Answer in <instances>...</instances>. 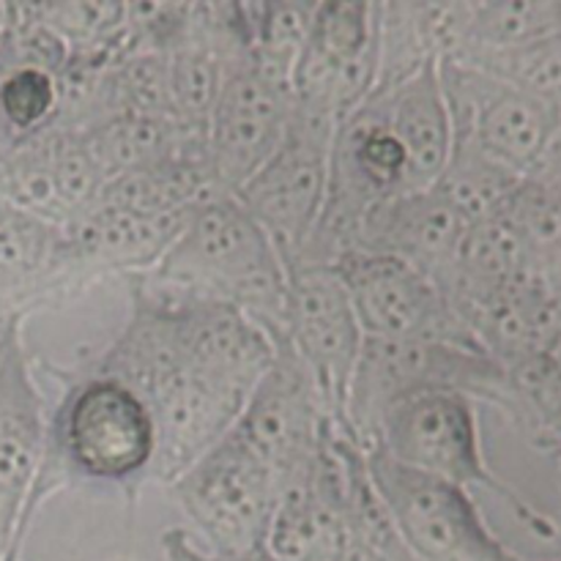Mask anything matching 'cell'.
I'll return each instance as SVG.
<instances>
[{
	"instance_id": "obj_1",
	"label": "cell",
	"mask_w": 561,
	"mask_h": 561,
	"mask_svg": "<svg viewBox=\"0 0 561 561\" xmlns=\"http://www.w3.org/2000/svg\"><path fill=\"white\" fill-rule=\"evenodd\" d=\"M146 277L175 294L236 307L268 334L283 329L285 263L236 197L203 203Z\"/></svg>"
},
{
	"instance_id": "obj_2",
	"label": "cell",
	"mask_w": 561,
	"mask_h": 561,
	"mask_svg": "<svg viewBox=\"0 0 561 561\" xmlns=\"http://www.w3.org/2000/svg\"><path fill=\"white\" fill-rule=\"evenodd\" d=\"M414 392H455L515 411L510 373L480 348L458 343L365 337L345 400L343 427L362 449L376 442L378 422L394 400Z\"/></svg>"
},
{
	"instance_id": "obj_3",
	"label": "cell",
	"mask_w": 561,
	"mask_h": 561,
	"mask_svg": "<svg viewBox=\"0 0 561 561\" xmlns=\"http://www.w3.org/2000/svg\"><path fill=\"white\" fill-rule=\"evenodd\" d=\"M334 129L337 118L332 113L294 96L279 148L233 195L272 239L285 266L299 255L321 217Z\"/></svg>"
},
{
	"instance_id": "obj_4",
	"label": "cell",
	"mask_w": 561,
	"mask_h": 561,
	"mask_svg": "<svg viewBox=\"0 0 561 561\" xmlns=\"http://www.w3.org/2000/svg\"><path fill=\"white\" fill-rule=\"evenodd\" d=\"M373 447L383 449L394 463L433 477L447 485L488 488L515 513L540 529V518L488 471L480 447L474 403L455 392H414L394 400L378 422Z\"/></svg>"
},
{
	"instance_id": "obj_5",
	"label": "cell",
	"mask_w": 561,
	"mask_h": 561,
	"mask_svg": "<svg viewBox=\"0 0 561 561\" xmlns=\"http://www.w3.org/2000/svg\"><path fill=\"white\" fill-rule=\"evenodd\" d=\"M168 491L214 548V557H244L266 548L279 485L233 433L203 455Z\"/></svg>"
},
{
	"instance_id": "obj_6",
	"label": "cell",
	"mask_w": 561,
	"mask_h": 561,
	"mask_svg": "<svg viewBox=\"0 0 561 561\" xmlns=\"http://www.w3.org/2000/svg\"><path fill=\"white\" fill-rule=\"evenodd\" d=\"M373 488L416 561H510L482 524L469 491L416 474L383 449H365Z\"/></svg>"
},
{
	"instance_id": "obj_7",
	"label": "cell",
	"mask_w": 561,
	"mask_h": 561,
	"mask_svg": "<svg viewBox=\"0 0 561 561\" xmlns=\"http://www.w3.org/2000/svg\"><path fill=\"white\" fill-rule=\"evenodd\" d=\"M453 137H469L493 162L524 179L561 131V104L510 88L458 60H442Z\"/></svg>"
},
{
	"instance_id": "obj_8",
	"label": "cell",
	"mask_w": 561,
	"mask_h": 561,
	"mask_svg": "<svg viewBox=\"0 0 561 561\" xmlns=\"http://www.w3.org/2000/svg\"><path fill=\"white\" fill-rule=\"evenodd\" d=\"M272 340V367L252 389L230 433L272 471L283 491L318 463L332 420L283 334L274 332Z\"/></svg>"
},
{
	"instance_id": "obj_9",
	"label": "cell",
	"mask_w": 561,
	"mask_h": 561,
	"mask_svg": "<svg viewBox=\"0 0 561 561\" xmlns=\"http://www.w3.org/2000/svg\"><path fill=\"white\" fill-rule=\"evenodd\" d=\"M285 274L288 285L279 334L299 356L329 420L343 425L365 334L334 266L301 263L285 268Z\"/></svg>"
},
{
	"instance_id": "obj_10",
	"label": "cell",
	"mask_w": 561,
	"mask_h": 561,
	"mask_svg": "<svg viewBox=\"0 0 561 561\" xmlns=\"http://www.w3.org/2000/svg\"><path fill=\"white\" fill-rule=\"evenodd\" d=\"M332 266L345 285L365 337L458 343L477 348L447 296L420 268L373 252H345Z\"/></svg>"
},
{
	"instance_id": "obj_11",
	"label": "cell",
	"mask_w": 561,
	"mask_h": 561,
	"mask_svg": "<svg viewBox=\"0 0 561 561\" xmlns=\"http://www.w3.org/2000/svg\"><path fill=\"white\" fill-rule=\"evenodd\" d=\"M294 113V85L266 75L250 53L225 75L206 131V159L217 192L233 197L283 142Z\"/></svg>"
},
{
	"instance_id": "obj_12",
	"label": "cell",
	"mask_w": 561,
	"mask_h": 561,
	"mask_svg": "<svg viewBox=\"0 0 561 561\" xmlns=\"http://www.w3.org/2000/svg\"><path fill=\"white\" fill-rule=\"evenodd\" d=\"M378 75L376 3L323 0L294 75V96L340 121L370 99Z\"/></svg>"
},
{
	"instance_id": "obj_13",
	"label": "cell",
	"mask_w": 561,
	"mask_h": 561,
	"mask_svg": "<svg viewBox=\"0 0 561 561\" xmlns=\"http://www.w3.org/2000/svg\"><path fill=\"white\" fill-rule=\"evenodd\" d=\"M102 190V173L77 129L49 124L25 140L0 146V203L5 206L66 228L96 206Z\"/></svg>"
},
{
	"instance_id": "obj_14",
	"label": "cell",
	"mask_w": 561,
	"mask_h": 561,
	"mask_svg": "<svg viewBox=\"0 0 561 561\" xmlns=\"http://www.w3.org/2000/svg\"><path fill=\"white\" fill-rule=\"evenodd\" d=\"M47 403L22 323L0 337V561H11L16 526L47 447Z\"/></svg>"
},
{
	"instance_id": "obj_15",
	"label": "cell",
	"mask_w": 561,
	"mask_h": 561,
	"mask_svg": "<svg viewBox=\"0 0 561 561\" xmlns=\"http://www.w3.org/2000/svg\"><path fill=\"white\" fill-rule=\"evenodd\" d=\"M80 294L64 225L0 203V332Z\"/></svg>"
},
{
	"instance_id": "obj_16",
	"label": "cell",
	"mask_w": 561,
	"mask_h": 561,
	"mask_svg": "<svg viewBox=\"0 0 561 561\" xmlns=\"http://www.w3.org/2000/svg\"><path fill=\"white\" fill-rule=\"evenodd\" d=\"M190 217H140L96 203L85 217L66 225L71 268L80 294L110 277L153 272Z\"/></svg>"
},
{
	"instance_id": "obj_17",
	"label": "cell",
	"mask_w": 561,
	"mask_h": 561,
	"mask_svg": "<svg viewBox=\"0 0 561 561\" xmlns=\"http://www.w3.org/2000/svg\"><path fill=\"white\" fill-rule=\"evenodd\" d=\"M466 228L469 222L436 190L409 192L373 208L354 252L398 257L438 285L453 266Z\"/></svg>"
},
{
	"instance_id": "obj_18",
	"label": "cell",
	"mask_w": 561,
	"mask_h": 561,
	"mask_svg": "<svg viewBox=\"0 0 561 561\" xmlns=\"http://www.w3.org/2000/svg\"><path fill=\"white\" fill-rule=\"evenodd\" d=\"M225 197L208 170L206 146L181 148L159 162L107 181L99 203L140 217H192L203 203Z\"/></svg>"
},
{
	"instance_id": "obj_19",
	"label": "cell",
	"mask_w": 561,
	"mask_h": 561,
	"mask_svg": "<svg viewBox=\"0 0 561 561\" xmlns=\"http://www.w3.org/2000/svg\"><path fill=\"white\" fill-rule=\"evenodd\" d=\"M438 64L425 66L411 80L400 82L389 91L370 93L381 104L389 129L409 153L420 190H431L447 162L449 146H453V126H449Z\"/></svg>"
},
{
	"instance_id": "obj_20",
	"label": "cell",
	"mask_w": 561,
	"mask_h": 561,
	"mask_svg": "<svg viewBox=\"0 0 561 561\" xmlns=\"http://www.w3.org/2000/svg\"><path fill=\"white\" fill-rule=\"evenodd\" d=\"M88 157L102 173L104 184L137 168L159 162L181 148L206 146V137L186 131L173 118H151V115H115L99 124L80 129Z\"/></svg>"
},
{
	"instance_id": "obj_21",
	"label": "cell",
	"mask_w": 561,
	"mask_h": 561,
	"mask_svg": "<svg viewBox=\"0 0 561 561\" xmlns=\"http://www.w3.org/2000/svg\"><path fill=\"white\" fill-rule=\"evenodd\" d=\"M44 25L64 42L66 64L80 69H104L124 53L126 3L75 0L36 3Z\"/></svg>"
},
{
	"instance_id": "obj_22",
	"label": "cell",
	"mask_w": 561,
	"mask_h": 561,
	"mask_svg": "<svg viewBox=\"0 0 561 561\" xmlns=\"http://www.w3.org/2000/svg\"><path fill=\"white\" fill-rule=\"evenodd\" d=\"M518 184V175L493 162L469 137H453L447 162L431 190H436L466 222L474 225L496 217Z\"/></svg>"
},
{
	"instance_id": "obj_23",
	"label": "cell",
	"mask_w": 561,
	"mask_h": 561,
	"mask_svg": "<svg viewBox=\"0 0 561 561\" xmlns=\"http://www.w3.org/2000/svg\"><path fill=\"white\" fill-rule=\"evenodd\" d=\"M241 9H244L250 58L266 75L294 85L296 66H299L318 3L272 0V3H241Z\"/></svg>"
},
{
	"instance_id": "obj_24",
	"label": "cell",
	"mask_w": 561,
	"mask_h": 561,
	"mask_svg": "<svg viewBox=\"0 0 561 561\" xmlns=\"http://www.w3.org/2000/svg\"><path fill=\"white\" fill-rule=\"evenodd\" d=\"M447 60H458L504 85L561 104V33L507 49H466Z\"/></svg>"
},
{
	"instance_id": "obj_25",
	"label": "cell",
	"mask_w": 561,
	"mask_h": 561,
	"mask_svg": "<svg viewBox=\"0 0 561 561\" xmlns=\"http://www.w3.org/2000/svg\"><path fill=\"white\" fill-rule=\"evenodd\" d=\"M561 33V3L537 0H504V3H474L466 49H507ZM458 53V55H460Z\"/></svg>"
},
{
	"instance_id": "obj_26",
	"label": "cell",
	"mask_w": 561,
	"mask_h": 561,
	"mask_svg": "<svg viewBox=\"0 0 561 561\" xmlns=\"http://www.w3.org/2000/svg\"><path fill=\"white\" fill-rule=\"evenodd\" d=\"M3 332H5V329H3ZM3 332H0V337H3Z\"/></svg>"
}]
</instances>
